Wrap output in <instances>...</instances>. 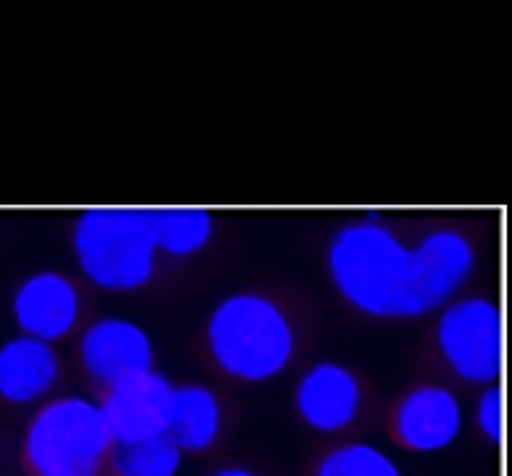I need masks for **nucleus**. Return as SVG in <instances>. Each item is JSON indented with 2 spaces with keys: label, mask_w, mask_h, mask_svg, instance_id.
Segmentation results:
<instances>
[{
  "label": "nucleus",
  "mask_w": 512,
  "mask_h": 476,
  "mask_svg": "<svg viewBox=\"0 0 512 476\" xmlns=\"http://www.w3.org/2000/svg\"><path fill=\"white\" fill-rule=\"evenodd\" d=\"M469 238L451 228L425 233L413 249L377 221L338 228L328 272L349 305L374 318H420L443 308L474 272Z\"/></svg>",
  "instance_id": "nucleus-1"
},
{
  "label": "nucleus",
  "mask_w": 512,
  "mask_h": 476,
  "mask_svg": "<svg viewBox=\"0 0 512 476\" xmlns=\"http://www.w3.org/2000/svg\"><path fill=\"white\" fill-rule=\"evenodd\" d=\"M210 354L241 382H267L290 364L295 336L285 310L264 295H231L208 320Z\"/></svg>",
  "instance_id": "nucleus-2"
},
{
  "label": "nucleus",
  "mask_w": 512,
  "mask_h": 476,
  "mask_svg": "<svg viewBox=\"0 0 512 476\" xmlns=\"http://www.w3.org/2000/svg\"><path fill=\"white\" fill-rule=\"evenodd\" d=\"M72 244L82 274L103 290H139L157 267V246L146 208L82 210Z\"/></svg>",
  "instance_id": "nucleus-3"
},
{
  "label": "nucleus",
  "mask_w": 512,
  "mask_h": 476,
  "mask_svg": "<svg viewBox=\"0 0 512 476\" xmlns=\"http://www.w3.org/2000/svg\"><path fill=\"white\" fill-rule=\"evenodd\" d=\"M111 446L100 405L85 397H59L39 407L24 441L34 476H98Z\"/></svg>",
  "instance_id": "nucleus-4"
},
{
  "label": "nucleus",
  "mask_w": 512,
  "mask_h": 476,
  "mask_svg": "<svg viewBox=\"0 0 512 476\" xmlns=\"http://www.w3.org/2000/svg\"><path fill=\"white\" fill-rule=\"evenodd\" d=\"M438 349L456 377L474 384L497 382L505 361L502 313L487 297H461L446 305L436 328Z\"/></svg>",
  "instance_id": "nucleus-5"
},
{
  "label": "nucleus",
  "mask_w": 512,
  "mask_h": 476,
  "mask_svg": "<svg viewBox=\"0 0 512 476\" xmlns=\"http://www.w3.org/2000/svg\"><path fill=\"white\" fill-rule=\"evenodd\" d=\"M172 384L157 372H146L108 387L100 402L113 443H136L146 438L167 436L172 410Z\"/></svg>",
  "instance_id": "nucleus-6"
},
{
  "label": "nucleus",
  "mask_w": 512,
  "mask_h": 476,
  "mask_svg": "<svg viewBox=\"0 0 512 476\" xmlns=\"http://www.w3.org/2000/svg\"><path fill=\"white\" fill-rule=\"evenodd\" d=\"M80 359L85 372L98 382L113 384L152 372V341L126 318H100L82 333Z\"/></svg>",
  "instance_id": "nucleus-7"
},
{
  "label": "nucleus",
  "mask_w": 512,
  "mask_h": 476,
  "mask_svg": "<svg viewBox=\"0 0 512 476\" xmlns=\"http://www.w3.org/2000/svg\"><path fill=\"white\" fill-rule=\"evenodd\" d=\"M13 318L24 336L52 346L75 331L80 320V292L59 272L31 274L13 297Z\"/></svg>",
  "instance_id": "nucleus-8"
},
{
  "label": "nucleus",
  "mask_w": 512,
  "mask_h": 476,
  "mask_svg": "<svg viewBox=\"0 0 512 476\" xmlns=\"http://www.w3.org/2000/svg\"><path fill=\"white\" fill-rule=\"evenodd\" d=\"M295 405L310 428L338 433L354 423L361 405V387L346 366L320 361L297 384Z\"/></svg>",
  "instance_id": "nucleus-9"
},
{
  "label": "nucleus",
  "mask_w": 512,
  "mask_h": 476,
  "mask_svg": "<svg viewBox=\"0 0 512 476\" xmlns=\"http://www.w3.org/2000/svg\"><path fill=\"white\" fill-rule=\"evenodd\" d=\"M395 430L410 451L433 453L451 446L461 430V405L451 389L423 384L402 397L395 413Z\"/></svg>",
  "instance_id": "nucleus-10"
},
{
  "label": "nucleus",
  "mask_w": 512,
  "mask_h": 476,
  "mask_svg": "<svg viewBox=\"0 0 512 476\" xmlns=\"http://www.w3.org/2000/svg\"><path fill=\"white\" fill-rule=\"evenodd\" d=\"M59 377L57 351L44 341L18 336L0 346V397L13 405L41 400Z\"/></svg>",
  "instance_id": "nucleus-11"
},
{
  "label": "nucleus",
  "mask_w": 512,
  "mask_h": 476,
  "mask_svg": "<svg viewBox=\"0 0 512 476\" xmlns=\"http://www.w3.org/2000/svg\"><path fill=\"white\" fill-rule=\"evenodd\" d=\"M221 433V405L208 387L185 384L172 392L167 436L180 451H205Z\"/></svg>",
  "instance_id": "nucleus-12"
},
{
  "label": "nucleus",
  "mask_w": 512,
  "mask_h": 476,
  "mask_svg": "<svg viewBox=\"0 0 512 476\" xmlns=\"http://www.w3.org/2000/svg\"><path fill=\"white\" fill-rule=\"evenodd\" d=\"M154 246L169 256H190L203 249L213 233V215L203 208H146Z\"/></svg>",
  "instance_id": "nucleus-13"
},
{
  "label": "nucleus",
  "mask_w": 512,
  "mask_h": 476,
  "mask_svg": "<svg viewBox=\"0 0 512 476\" xmlns=\"http://www.w3.org/2000/svg\"><path fill=\"white\" fill-rule=\"evenodd\" d=\"M182 451L169 436L121 443L113 451V471L118 476H177Z\"/></svg>",
  "instance_id": "nucleus-14"
},
{
  "label": "nucleus",
  "mask_w": 512,
  "mask_h": 476,
  "mask_svg": "<svg viewBox=\"0 0 512 476\" xmlns=\"http://www.w3.org/2000/svg\"><path fill=\"white\" fill-rule=\"evenodd\" d=\"M315 476H402L395 461L372 443H344L320 459Z\"/></svg>",
  "instance_id": "nucleus-15"
},
{
  "label": "nucleus",
  "mask_w": 512,
  "mask_h": 476,
  "mask_svg": "<svg viewBox=\"0 0 512 476\" xmlns=\"http://www.w3.org/2000/svg\"><path fill=\"white\" fill-rule=\"evenodd\" d=\"M477 425L489 441L502 443V436H505V397H502L500 384H492V387L479 397Z\"/></svg>",
  "instance_id": "nucleus-16"
},
{
  "label": "nucleus",
  "mask_w": 512,
  "mask_h": 476,
  "mask_svg": "<svg viewBox=\"0 0 512 476\" xmlns=\"http://www.w3.org/2000/svg\"><path fill=\"white\" fill-rule=\"evenodd\" d=\"M210 476H254L249 469H244V466H226V469H218L216 474Z\"/></svg>",
  "instance_id": "nucleus-17"
}]
</instances>
